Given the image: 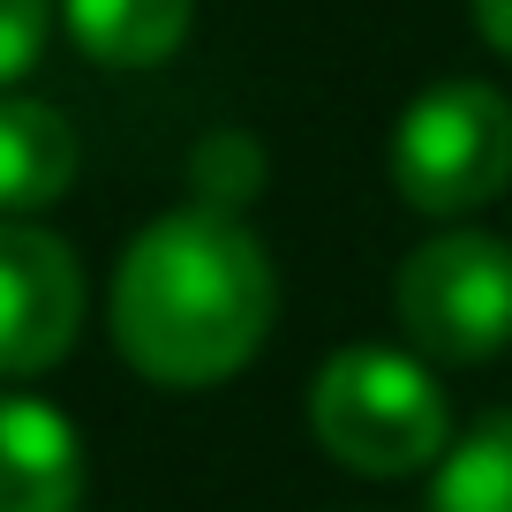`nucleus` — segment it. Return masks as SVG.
I'll return each mask as SVG.
<instances>
[{
    "instance_id": "nucleus-10",
    "label": "nucleus",
    "mask_w": 512,
    "mask_h": 512,
    "mask_svg": "<svg viewBox=\"0 0 512 512\" xmlns=\"http://www.w3.org/2000/svg\"><path fill=\"white\" fill-rule=\"evenodd\" d=\"M189 181H196V211L234 219V211L264 189V151H256V136H241V128H211L204 144L189 151Z\"/></svg>"
},
{
    "instance_id": "nucleus-5",
    "label": "nucleus",
    "mask_w": 512,
    "mask_h": 512,
    "mask_svg": "<svg viewBox=\"0 0 512 512\" xmlns=\"http://www.w3.org/2000/svg\"><path fill=\"white\" fill-rule=\"evenodd\" d=\"M83 324V272L46 226H0V377H31L68 354Z\"/></svg>"
},
{
    "instance_id": "nucleus-9",
    "label": "nucleus",
    "mask_w": 512,
    "mask_h": 512,
    "mask_svg": "<svg viewBox=\"0 0 512 512\" xmlns=\"http://www.w3.org/2000/svg\"><path fill=\"white\" fill-rule=\"evenodd\" d=\"M430 512H512V415H490L445 452Z\"/></svg>"
},
{
    "instance_id": "nucleus-12",
    "label": "nucleus",
    "mask_w": 512,
    "mask_h": 512,
    "mask_svg": "<svg viewBox=\"0 0 512 512\" xmlns=\"http://www.w3.org/2000/svg\"><path fill=\"white\" fill-rule=\"evenodd\" d=\"M475 8V23H482V38H490L497 53L512 61V0H467Z\"/></svg>"
},
{
    "instance_id": "nucleus-2",
    "label": "nucleus",
    "mask_w": 512,
    "mask_h": 512,
    "mask_svg": "<svg viewBox=\"0 0 512 512\" xmlns=\"http://www.w3.org/2000/svg\"><path fill=\"white\" fill-rule=\"evenodd\" d=\"M309 422L339 467L377 482L430 467L452 437L437 377L400 347H339L309 384Z\"/></svg>"
},
{
    "instance_id": "nucleus-11",
    "label": "nucleus",
    "mask_w": 512,
    "mask_h": 512,
    "mask_svg": "<svg viewBox=\"0 0 512 512\" xmlns=\"http://www.w3.org/2000/svg\"><path fill=\"white\" fill-rule=\"evenodd\" d=\"M46 46V0H0V83L23 76Z\"/></svg>"
},
{
    "instance_id": "nucleus-3",
    "label": "nucleus",
    "mask_w": 512,
    "mask_h": 512,
    "mask_svg": "<svg viewBox=\"0 0 512 512\" xmlns=\"http://www.w3.org/2000/svg\"><path fill=\"white\" fill-rule=\"evenodd\" d=\"M392 189L430 219L482 211L512 189V98L490 83H437L400 113Z\"/></svg>"
},
{
    "instance_id": "nucleus-1",
    "label": "nucleus",
    "mask_w": 512,
    "mask_h": 512,
    "mask_svg": "<svg viewBox=\"0 0 512 512\" xmlns=\"http://www.w3.org/2000/svg\"><path fill=\"white\" fill-rule=\"evenodd\" d=\"M279 272L256 234L219 211H166L113 272V339L151 384H219L264 347Z\"/></svg>"
},
{
    "instance_id": "nucleus-8",
    "label": "nucleus",
    "mask_w": 512,
    "mask_h": 512,
    "mask_svg": "<svg viewBox=\"0 0 512 512\" xmlns=\"http://www.w3.org/2000/svg\"><path fill=\"white\" fill-rule=\"evenodd\" d=\"M68 31L106 68H151L189 38V0H68Z\"/></svg>"
},
{
    "instance_id": "nucleus-6",
    "label": "nucleus",
    "mask_w": 512,
    "mask_h": 512,
    "mask_svg": "<svg viewBox=\"0 0 512 512\" xmlns=\"http://www.w3.org/2000/svg\"><path fill=\"white\" fill-rule=\"evenodd\" d=\"M83 445L61 407L0 392V512H76Z\"/></svg>"
},
{
    "instance_id": "nucleus-4",
    "label": "nucleus",
    "mask_w": 512,
    "mask_h": 512,
    "mask_svg": "<svg viewBox=\"0 0 512 512\" xmlns=\"http://www.w3.org/2000/svg\"><path fill=\"white\" fill-rule=\"evenodd\" d=\"M392 309L415 354L490 362L512 347V249L497 234H430L392 279Z\"/></svg>"
},
{
    "instance_id": "nucleus-7",
    "label": "nucleus",
    "mask_w": 512,
    "mask_h": 512,
    "mask_svg": "<svg viewBox=\"0 0 512 512\" xmlns=\"http://www.w3.org/2000/svg\"><path fill=\"white\" fill-rule=\"evenodd\" d=\"M76 174V128L46 98H0V211H38Z\"/></svg>"
}]
</instances>
